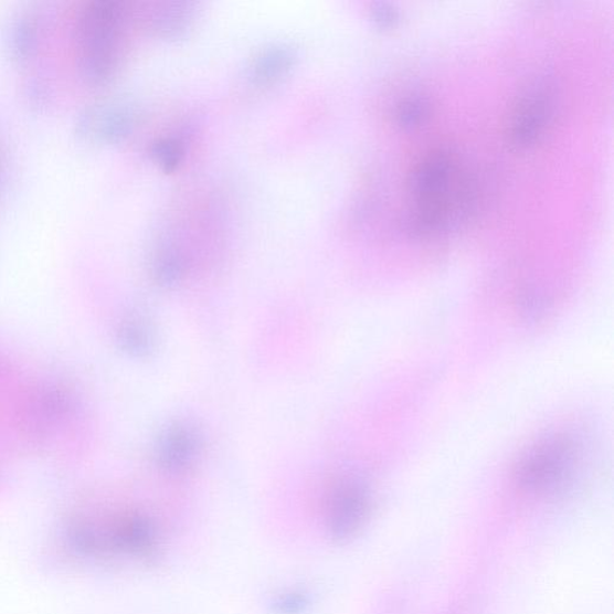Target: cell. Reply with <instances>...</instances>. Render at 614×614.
I'll list each match as a JSON object with an SVG mask.
<instances>
[{"label":"cell","instance_id":"cell-1","mask_svg":"<svg viewBox=\"0 0 614 614\" xmlns=\"http://www.w3.org/2000/svg\"><path fill=\"white\" fill-rule=\"evenodd\" d=\"M129 18V10L115 0H95L80 12L75 40L83 78L102 85L114 77Z\"/></svg>","mask_w":614,"mask_h":614},{"label":"cell","instance_id":"cell-2","mask_svg":"<svg viewBox=\"0 0 614 614\" xmlns=\"http://www.w3.org/2000/svg\"><path fill=\"white\" fill-rule=\"evenodd\" d=\"M456 174L454 157L443 149L431 151L416 165L411 178L412 231L419 234L441 231L452 221L454 209L465 204L467 190L454 186L459 180Z\"/></svg>","mask_w":614,"mask_h":614},{"label":"cell","instance_id":"cell-3","mask_svg":"<svg viewBox=\"0 0 614 614\" xmlns=\"http://www.w3.org/2000/svg\"><path fill=\"white\" fill-rule=\"evenodd\" d=\"M578 459V446L567 436L555 435L539 442L522 458L518 479L525 490L548 494L562 487Z\"/></svg>","mask_w":614,"mask_h":614},{"label":"cell","instance_id":"cell-4","mask_svg":"<svg viewBox=\"0 0 614 614\" xmlns=\"http://www.w3.org/2000/svg\"><path fill=\"white\" fill-rule=\"evenodd\" d=\"M370 512V491L364 481L343 480L335 488L328 506L327 529L335 541L353 538Z\"/></svg>","mask_w":614,"mask_h":614},{"label":"cell","instance_id":"cell-5","mask_svg":"<svg viewBox=\"0 0 614 614\" xmlns=\"http://www.w3.org/2000/svg\"><path fill=\"white\" fill-rule=\"evenodd\" d=\"M552 112V92L546 82L529 87L518 105L510 121V141L518 147L533 145L546 129Z\"/></svg>","mask_w":614,"mask_h":614},{"label":"cell","instance_id":"cell-6","mask_svg":"<svg viewBox=\"0 0 614 614\" xmlns=\"http://www.w3.org/2000/svg\"><path fill=\"white\" fill-rule=\"evenodd\" d=\"M135 128L134 112L121 104H100L88 107L80 116L77 129L92 141L115 145L127 139Z\"/></svg>","mask_w":614,"mask_h":614},{"label":"cell","instance_id":"cell-7","mask_svg":"<svg viewBox=\"0 0 614 614\" xmlns=\"http://www.w3.org/2000/svg\"><path fill=\"white\" fill-rule=\"evenodd\" d=\"M201 446L198 431L186 424L166 430L157 448L158 464L170 473L186 470L197 458Z\"/></svg>","mask_w":614,"mask_h":614},{"label":"cell","instance_id":"cell-8","mask_svg":"<svg viewBox=\"0 0 614 614\" xmlns=\"http://www.w3.org/2000/svg\"><path fill=\"white\" fill-rule=\"evenodd\" d=\"M158 530L141 515L124 519L110 538V548L139 558H150L158 550Z\"/></svg>","mask_w":614,"mask_h":614},{"label":"cell","instance_id":"cell-9","mask_svg":"<svg viewBox=\"0 0 614 614\" xmlns=\"http://www.w3.org/2000/svg\"><path fill=\"white\" fill-rule=\"evenodd\" d=\"M298 60V52L286 43H277L260 51L250 64L248 76L257 86H271L285 77Z\"/></svg>","mask_w":614,"mask_h":614},{"label":"cell","instance_id":"cell-10","mask_svg":"<svg viewBox=\"0 0 614 614\" xmlns=\"http://www.w3.org/2000/svg\"><path fill=\"white\" fill-rule=\"evenodd\" d=\"M197 4L192 2H169L157 4L150 11L148 24L154 34L163 39H177L190 30Z\"/></svg>","mask_w":614,"mask_h":614},{"label":"cell","instance_id":"cell-11","mask_svg":"<svg viewBox=\"0 0 614 614\" xmlns=\"http://www.w3.org/2000/svg\"><path fill=\"white\" fill-rule=\"evenodd\" d=\"M118 341L121 350L134 357L148 356L156 343L150 328L138 319H130L121 325Z\"/></svg>","mask_w":614,"mask_h":614},{"label":"cell","instance_id":"cell-12","mask_svg":"<svg viewBox=\"0 0 614 614\" xmlns=\"http://www.w3.org/2000/svg\"><path fill=\"white\" fill-rule=\"evenodd\" d=\"M154 276L165 287L177 285L186 272V260L179 251L172 246L159 251L152 265Z\"/></svg>","mask_w":614,"mask_h":614},{"label":"cell","instance_id":"cell-13","mask_svg":"<svg viewBox=\"0 0 614 614\" xmlns=\"http://www.w3.org/2000/svg\"><path fill=\"white\" fill-rule=\"evenodd\" d=\"M150 157L166 173L174 172L186 157V146L176 137H161L150 146Z\"/></svg>","mask_w":614,"mask_h":614},{"label":"cell","instance_id":"cell-14","mask_svg":"<svg viewBox=\"0 0 614 614\" xmlns=\"http://www.w3.org/2000/svg\"><path fill=\"white\" fill-rule=\"evenodd\" d=\"M10 46L13 55L19 60L30 57L36 46L35 27L28 19H21L12 28Z\"/></svg>","mask_w":614,"mask_h":614},{"label":"cell","instance_id":"cell-15","mask_svg":"<svg viewBox=\"0 0 614 614\" xmlns=\"http://www.w3.org/2000/svg\"><path fill=\"white\" fill-rule=\"evenodd\" d=\"M68 541L70 546L83 555L99 554L105 549L103 539L85 525L73 526L68 530Z\"/></svg>","mask_w":614,"mask_h":614},{"label":"cell","instance_id":"cell-16","mask_svg":"<svg viewBox=\"0 0 614 614\" xmlns=\"http://www.w3.org/2000/svg\"><path fill=\"white\" fill-rule=\"evenodd\" d=\"M428 106L422 97L414 96L403 100L398 108L399 123L404 128H414L424 123Z\"/></svg>","mask_w":614,"mask_h":614},{"label":"cell","instance_id":"cell-17","mask_svg":"<svg viewBox=\"0 0 614 614\" xmlns=\"http://www.w3.org/2000/svg\"><path fill=\"white\" fill-rule=\"evenodd\" d=\"M310 607V596L300 591H293L277 596L272 605L276 614H303Z\"/></svg>","mask_w":614,"mask_h":614},{"label":"cell","instance_id":"cell-18","mask_svg":"<svg viewBox=\"0 0 614 614\" xmlns=\"http://www.w3.org/2000/svg\"><path fill=\"white\" fill-rule=\"evenodd\" d=\"M371 12L374 22L381 27H392L400 18L399 10L389 3H375Z\"/></svg>","mask_w":614,"mask_h":614}]
</instances>
